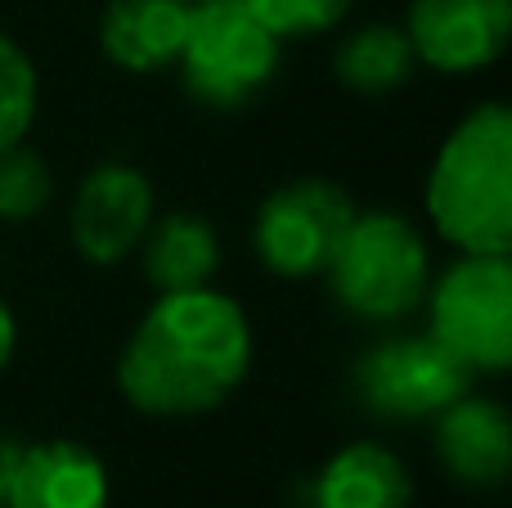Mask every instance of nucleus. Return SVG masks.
I'll return each mask as SVG.
<instances>
[{
	"label": "nucleus",
	"instance_id": "15",
	"mask_svg": "<svg viewBox=\"0 0 512 508\" xmlns=\"http://www.w3.org/2000/svg\"><path fill=\"white\" fill-rule=\"evenodd\" d=\"M414 68V45L396 23H364L333 50V77L355 95H391L414 77Z\"/></svg>",
	"mask_w": 512,
	"mask_h": 508
},
{
	"label": "nucleus",
	"instance_id": "11",
	"mask_svg": "<svg viewBox=\"0 0 512 508\" xmlns=\"http://www.w3.org/2000/svg\"><path fill=\"white\" fill-rule=\"evenodd\" d=\"M108 468L90 446L68 437L23 446L0 508H108Z\"/></svg>",
	"mask_w": 512,
	"mask_h": 508
},
{
	"label": "nucleus",
	"instance_id": "10",
	"mask_svg": "<svg viewBox=\"0 0 512 508\" xmlns=\"http://www.w3.org/2000/svg\"><path fill=\"white\" fill-rule=\"evenodd\" d=\"M432 446L445 473L472 491H495L512 473V419L495 396L463 392L436 414Z\"/></svg>",
	"mask_w": 512,
	"mask_h": 508
},
{
	"label": "nucleus",
	"instance_id": "16",
	"mask_svg": "<svg viewBox=\"0 0 512 508\" xmlns=\"http://www.w3.org/2000/svg\"><path fill=\"white\" fill-rule=\"evenodd\" d=\"M54 194V171L27 140L0 149V221L5 225H27L45 212Z\"/></svg>",
	"mask_w": 512,
	"mask_h": 508
},
{
	"label": "nucleus",
	"instance_id": "12",
	"mask_svg": "<svg viewBox=\"0 0 512 508\" xmlns=\"http://www.w3.org/2000/svg\"><path fill=\"white\" fill-rule=\"evenodd\" d=\"M194 0H108L99 18V50L122 72L176 68Z\"/></svg>",
	"mask_w": 512,
	"mask_h": 508
},
{
	"label": "nucleus",
	"instance_id": "21",
	"mask_svg": "<svg viewBox=\"0 0 512 508\" xmlns=\"http://www.w3.org/2000/svg\"><path fill=\"white\" fill-rule=\"evenodd\" d=\"M194 5H198V0H194Z\"/></svg>",
	"mask_w": 512,
	"mask_h": 508
},
{
	"label": "nucleus",
	"instance_id": "4",
	"mask_svg": "<svg viewBox=\"0 0 512 508\" xmlns=\"http://www.w3.org/2000/svg\"><path fill=\"white\" fill-rule=\"evenodd\" d=\"M427 324L472 374L512 369V261L499 252H459L427 284Z\"/></svg>",
	"mask_w": 512,
	"mask_h": 508
},
{
	"label": "nucleus",
	"instance_id": "7",
	"mask_svg": "<svg viewBox=\"0 0 512 508\" xmlns=\"http://www.w3.org/2000/svg\"><path fill=\"white\" fill-rule=\"evenodd\" d=\"M477 374L454 351H445L432 333L387 338L355 360V396L369 414L391 423L436 419L445 405L472 392Z\"/></svg>",
	"mask_w": 512,
	"mask_h": 508
},
{
	"label": "nucleus",
	"instance_id": "13",
	"mask_svg": "<svg viewBox=\"0 0 512 508\" xmlns=\"http://www.w3.org/2000/svg\"><path fill=\"white\" fill-rule=\"evenodd\" d=\"M414 477L396 450L378 441L342 446L310 486V508H409Z\"/></svg>",
	"mask_w": 512,
	"mask_h": 508
},
{
	"label": "nucleus",
	"instance_id": "19",
	"mask_svg": "<svg viewBox=\"0 0 512 508\" xmlns=\"http://www.w3.org/2000/svg\"><path fill=\"white\" fill-rule=\"evenodd\" d=\"M14 347H18V320H14V311H9V302L0 297V374H5L9 360H14Z\"/></svg>",
	"mask_w": 512,
	"mask_h": 508
},
{
	"label": "nucleus",
	"instance_id": "8",
	"mask_svg": "<svg viewBox=\"0 0 512 508\" xmlns=\"http://www.w3.org/2000/svg\"><path fill=\"white\" fill-rule=\"evenodd\" d=\"M158 216V198L140 167L131 162H104L72 194L68 239L90 266H117L135 257Z\"/></svg>",
	"mask_w": 512,
	"mask_h": 508
},
{
	"label": "nucleus",
	"instance_id": "17",
	"mask_svg": "<svg viewBox=\"0 0 512 508\" xmlns=\"http://www.w3.org/2000/svg\"><path fill=\"white\" fill-rule=\"evenodd\" d=\"M41 104V77L36 63L9 32H0V149L27 140Z\"/></svg>",
	"mask_w": 512,
	"mask_h": 508
},
{
	"label": "nucleus",
	"instance_id": "2",
	"mask_svg": "<svg viewBox=\"0 0 512 508\" xmlns=\"http://www.w3.org/2000/svg\"><path fill=\"white\" fill-rule=\"evenodd\" d=\"M423 207L454 252H512V108H468L427 167Z\"/></svg>",
	"mask_w": 512,
	"mask_h": 508
},
{
	"label": "nucleus",
	"instance_id": "6",
	"mask_svg": "<svg viewBox=\"0 0 512 508\" xmlns=\"http://www.w3.org/2000/svg\"><path fill=\"white\" fill-rule=\"evenodd\" d=\"M360 207L337 180L297 176L261 198L252 216V252L279 279H315L328 270Z\"/></svg>",
	"mask_w": 512,
	"mask_h": 508
},
{
	"label": "nucleus",
	"instance_id": "5",
	"mask_svg": "<svg viewBox=\"0 0 512 508\" xmlns=\"http://www.w3.org/2000/svg\"><path fill=\"white\" fill-rule=\"evenodd\" d=\"M279 36L261 27L243 0H198L180 45L176 72L207 108H243L279 72Z\"/></svg>",
	"mask_w": 512,
	"mask_h": 508
},
{
	"label": "nucleus",
	"instance_id": "1",
	"mask_svg": "<svg viewBox=\"0 0 512 508\" xmlns=\"http://www.w3.org/2000/svg\"><path fill=\"white\" fill-rule=\"evenodd\" d=\"M252 324L230 293L203 284L158 293L117 356V392L149 419H198L243 387Z\"/></svg>",
	"mask_w": 512,
	"mask_h": 508
},
{
	"label": "nucleus",
	"instance_id": "3",
	"mask_svg": "<svg viewBox=\"0 0 512 508\" xmlns=\"http://www.w3.org/2000/svg\"><path fill=\"white\" fill-rule=\"evenodd\" d=\"M328 293L364 324H396L414 315L432 284V252L405 212H355L328 261Z\"/></svg>",
	"mask_w": 512,
	"mask_h": 508
},
{
	"label": "nucleus",
	"instance_id": "18",
	"mask_svg": "<svg viewBox=\"0 0 512 508\" xmlns=\"http://www.w3.org/2000/svg\"><path fill=\"white\" fill-rule=\"evenodd\" d=\"M261 27H270L279 41H306V36H324L351 14L355 0H243Z\"/></svg>",
	"mask_w": 512,
	"mask_h": 508
},
{
	"label": "nucleus",
	"instance_id": "9",
	"mask_svg": "<svg viewBox=\"0 0 512 508\" xmlns=\"http://www.w3.org/2000/svg\"><path fill=\"white\" fill-rule=\"evenodd\" d=\"M405 36L423 68L468 77L504 59L512 41V0H414Z\"/></svg>",
	"mask_w": 512,
	"mask_h": 508
},
{
	"label": "nucleus",
	"instance_id": "14",
	"mask_svg": "<svg viewBox=\"0 0 512 508\" xmlns=\"http://www.w3.org/2000/svg\"><path fill=\"white\" fill-rule=\"evenodd\" d=\"M140 270L158 293H185V288L212 284L221 266V243L207 216L198 212H167L153 216L149 234L140 243Z\"/></svg>",
	"mask_w": 512,
	"mask_h": 508
},
{
	"label": "nucleus",
	"instance_id": "20",
	"mask_svg": "<svg viewBox=\"0 0 512 508\" xmlns=\"http://www.w3.org/2000/svg\"><path fill=\"white\" fill-rule=\"evenodd\" d=\"M18 459H23V446H18L14 437H5V432H0V500H5V491H9V477H14Z\"/></svg>",
	"mask_w": 512,
	"mask_h": 508
}]
</instances>
